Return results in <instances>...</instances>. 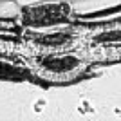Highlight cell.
Segmentation results:
<instances>
[{"mask_svg":"<svg viewBox=\"0 0 121 121\" xmlns=\"http://www.w3.org/2000/svg\"><path fill=\"white\" fill-rule=\"evenodd\" d=\"M22 56L25 58L27 69L38 74L45 81H71L76 80L87 67V58L81 52L69 51H29L24 49Z\"/></svg>","mask_w":121,"mask_h":121,"instance_id":"cell-1","label":"cell"},{"mask_svg":"<svg viewBox=\"0 0 121 121\" xmlns=\"http://www.w3.org/2000/svg\"><path fill=\"white\" fill-rule=\"evenodd\" d=\"M69 16H71V5L67 2H43L24 7L20 22L29 29H45L51 25H60L67 22Z\"/></svg>","mask_w":121,"mask_h":121,"instance_id":"cell-3","label":"cell"},{"mask_svg":"<svg viewBox=\"0 0 121 121\" xmlns=\"http://www.w3.org/2000/svg\"><path fill=\"white\" fill-rule=\"evenodd\" d=\"M25 72L24 69H20V67H15L11 65V63H7V61L0 60V78H4V80H16V78H25Z\"/></svg>","mask_w":121,"mask_h":121,"instance_id":"cell-5","label":"cell"},{"mask_svg":"<svg viewBox=\"0 0 121 121\" xmlns=\"http://www.w3.org/2000/svg\"><path fill=\"white\" fill-rule=\"evenodd\" d=\"M83 40L96 47H117L121 45V29H101Z\"/></svg>","mask_w":121,"mask_h":121,"instance_id":"cell-4","label":"cell"},{"mask_svg":"<svg viewBox=\"0 0 121 121\" xmlns=\"http://www.w3.org/2000/svg\"><path fill=\"white\" fill-rule=\"evenodd\" d=\"M81 45H83V35L76 27L33 33L24 42V49L29 51H69L80 49Z\"/></svg>","mask_w":121,"mask_h":121,"instance_id":"cell-2","label":"cell"}]
</instances>
